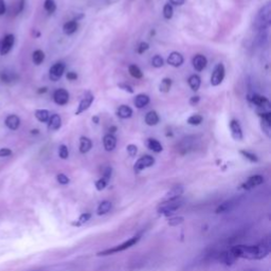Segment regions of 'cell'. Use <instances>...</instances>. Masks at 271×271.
Returning a JSON list of instances; mask_svg holds the SVG:
<instances>
[{
  "label": "cell",
  "mask_w": 271,
  "mask_h": 271,
  "mask_svg": "<svg viewBox=\"0 0 271 271\" xmlns=\"http://www.w3.org/2000/svg\"><path fill=\"white\" fill-rule=\"evenodd\" d=\"M110 176H112V168H106L105 170H104V173H103V178L108 182V180H110Z\"/></svg>",
  "instance_id": "48"
},
{
  "label": "cell",
  "mask_w": 271,
  "mask_h": 271,
  "mask_svg": "<svg viewBox=\"0 0 271 271\" xmlns=\"http://www.w3.org/2000/svg\"><path fill=\"white\" fill-rule=\"evenodd\" d=\"M78 28V24L76 20H71V22H68L64 24V26H62V30H64V33L67 34V35H71L74 34Z\"/></svg>",
  "instance_id": "25"
},
{
  "label": "cell",
  "mask_w": 271,
  "mask_h": 271,
  "mask_svg": "<svg viewBox=\"0 0 271 271\" xmlns=\"http://www.w3.org/2000/svg\"><path fill=\"white\" fill-rule=\"evenodd\" d=\"M182 206V202L180 200H172V202H161L158 206L157 212L159 214H164V215H170V213H174L178 209H180Z\"/></svg>",
  "instance_id": "4"
},
{
  "label": "cell",
  "mask_w": 271,
  "mask_h": 271,
  "mask_svg": "<svg viewBox=\"0 0 271 271\" xmlns=\"http://www.w3.org/2000/svg\"><path fill=\"white\" fill-rule=\"evenodd\" d=\"M146 123L148 126H155L159 123V116L156 112H150L146 116Z\"/></svg>",
  "instance_id": "26"
},
{
  "label": "cell",
  "mask_w": 271,
  "mask_h": 271,
  "mask_svg": "<svg viewBox=\"0 0 271 271\" xmlns=\"http://www.w3.org/2000/svg\"><path fill=\"white\" fill-rule=\"evenodd\" d=\"M90 218H92V214H89V213H85V214H82V215H80V218L78 220V222H76V224H76V226H80V224H85V222H87L89 220H90Z\"/></svg>",
  "instance_id": "41"
},
{
  "label": "cell",
  "mask_w": 271,
  "mask_h": 271,
  "mask_svg": "<svg viewBox=\"0 0 271 271\" xmlns=\"http://www.w3.org/2000/svg\"><path fill=\"white\" fill-rule=\"evenodd\" d=\"M134 106L137 108L146 107L150 103V96L148 94H138L137 96L134 98Z\"/></svg>",
  "instance_id": "21"
},
{
  "label": "cell",
  "mask_w": 271,
  "mask_h": 271,
  "mask_svg": "<svg viewBox=\"0 0 271 271\" xmlns=\"http://www.w3.org/2000/svg\"><path fill=\"white\" fill-rule=\"evenodd\" d=\"M31 271H42V270H31Z\"/></svg>",
  "instance_id": "58"
},
{
  "label": "cell",
  "mask_w": 271,
  "mask_h": 271,
  "mask_svg": "<svg viewBox=\"0 0 271 271\" xmlns=\"http://www.w3.org/2000/svg\"><path fill=\"white\" fill-rule=\"evenodd\" d=\"M204 118L200 116V114H193L190 116V118L188 119V123L190 125H200L202 122Z\"/></svg>",
  "instance_id": "36"
},
{
  "label": "cell",
  "mask_w": 271,
  "mask_h": 271,
  "mask_svg": "<svg viewBox=\"0 0 271 271\" xmlns=\"http://www.w3.org/2000/svg\"><path fill=\"white\" fill-rule=\"evenodd\" d=\"M44 8L49 14H52L56 10V2H54V0H44Z\"/></svg>",
  "instance_id": "34"
},
{
  "label": "cell",
  "mask_w": 271,
  "mask_h": 271,
  "mask_svg": "<svg viewBox=\"0 0 271 271\" xmlns=\"http://www.w3.org/2000/svg\"><path fill=\"white\" fill-rule=\"evenodd\" d=\"M116 130V128H114H114H110V132L112 134V132H114Z\"/></svg>",
  "instance_id": "56"
},
{
  "label": "cell",
  "mask_w": 271,
  "mask_h": 271,
  "mask_svg": "<svg viewBox=\"0 0 271 271\" xmlns=\"http://www.w3.org/2000/svg\"><path fill=\"white\" fill-rule=\"evenodd\" d=\"M103 143H104V148L107 152H112L116 148V138L112 134H106L104 139H103Z\"/></svg>",
  "instance_id": "18"
},
{
  "label": "cell",
  "mask_w": 271,
  "mask_h": 271,
  "mask_svg": "<svg viewBox=\"0 0 271 271\" xmlns=\"http://www.w3.org/2000/svg\"><path fill=\"white\" fill-rule=\"evenodd\" d=\"M119 87H120V88H122L123 90H125V92H130V94H134V89H132L130 86H128V85L120 84V85H119Z\"/></svg>",
  "instance_id": "50"
},
{
  "label": "cell",
  "mask_w": 271,
  "mask_h": 271,
  "mask_svg": "<svg viewBox=\"0 0 271 271\" xmlns=\"http://www.w3.org/2000/svg\"><path fill=\"white\" fill-rule=\"evenodd\" d=\"M173 13H174L173 6H172L170 4L164 6V18H166V20H170V18L173 17Z\"/></svg>",
  "instance_id": "37"
},
{
  "label": "cell",
  "mask_w": 271,
  "mask_h": 271,
  "mask_svg": "<svg viewBox=\"0 0 271 271\" xmlns=\"http://www.w3.org/2000/svg\"><path fill=\"white\" fill-rule=\"evenodd\" d=\"M271 22V6L268 4L260 8L256 20V26L258 30H266Z\"/></svg>",
  "instance_id": "2"
},
{
  "label": "cell",
  "mask_w": 271,
  "mask_h": 271,
  "mask_svg": "<svg viewBox=\"0 0 271 271\" xmlns=\"http://www.w3.org/2000/svg\"><path fill=\"white\" fill-rule=\"evenodd\" d=\"M58 182L60 184H69V178L65 174H58Z\"/></svg>",
  "instance_id": "45"
},
{
  "label": "cell",
  "mask_w": 271,
  "mask_h": 271,
  "mask_svg": "<svg viewBox=\"0 0 271 271\" xmlns=\"http://www.w3.org/2000/svg\"><path fill=\"white\" fill-rule=\"evenodd\" d=\"M126 150H128V152L130 157H134L138 152V148L134 146V144H130V146H128V148H126Z\"/></svg>",
  "instance_id": "44"
},
{
  "label": "cell",
  "mask_w": 271,
  "mask_h": 271,
  "mask_svg": "<svg viewBox=\"0 0 271 271\" xmlns=\"http://www.w3.org/2000/svg\"><path fill=\"white\" fill-rule=\"evenodd\" d=\"M67 78L69 80H76V78H78V74H76V72H68V74H67Z\"/></svg>",
  "instance_id": "51"
},
{
  "label": "cell",
  "mask_w": 271,
  "mask_h": 271,
  "mask_svg": "<svg viewBox=\"0 0 271 271\" xmlns=\"http://www.w3.org/2000/svg\"><path fill=\"white\" fill-rule=\"evenodd\" d=\"M15 44V36L13 34H6L2 44H0V54L2 56H6L8 53H10V51L13 49Z\"/></svg>",
  "instance_id": "5"
},
{
  "label": "cell",
  "mask_w": 271,
  "mask_h": 271,
  "mask_svg": "<svg viewBox=\"0 0 271 271\" xmlns=\"http://www.w3.org/2000/svg\"><path fill=\"white\" fill-rule=\"evenodd\" d=\"M200 84H202V80L197 74H193V76H190L188 85H190V87H191L192 90H194V92H197V90L200 89Z\"/></svg>",
  "instance_id": "27"
},
{
  "label": "cell",
  "mask_w": 271,
  "mask_h": 271,
  "mask_svg": "<svg viewBox=\"0 0 271 271\" xmlns=\"http://www.w3.org/2000/svg\"><path fill=\"white\" fill-rule=\"evenodd\" d=\"M182 193H184V188L182 186H174L173 188H170V191L166 194V196L164 197V200H162V202L177 200L178 198L182 195Z\"/></svg>",
  "instance_id": "12"
},
{
  "label": "cell",
  "mask_w": 271,
  "mask_h": 271,
  "mask_svg": "<svg viewBox=\"0 0 271 271\" xmlns=\"http://www.w3.org/2000/svg\"><path fill=\"white\" fill-rule=\"evenodd\" d=\"M92 148V142L87 137H80V152L82 154L88 152Z\"/></svg>",
  "instance_id": "22"
},
{
  "label": "cell",
  "mask_w": 271,
  "mask_h": 271,
  "mask_svg": "<svg viewBox=\"0 0 271 271\" xmlns=\"http://www.w3.org/2000/svg\"><path fill=\"white\" fill-rule=\"evenodd\" d=\"M200 96H192L191 100H190V104L191 105H196L198 102H200Z\"/></svg>",
  "instance_id": "53"
},
{
  "label": "cell",
  "mask_w": 271,
  "mask_h": 271,
  "mask_svg": "<svg viewBox=\"0 0 271 271\" xmlns=\"http://www.w3.org/2000/svg\"><path fill=\"white\" fill-rule=\"evenodd\" d=\"M139 240H140V236H134V238H130L128 240H126L123 244H121V245H118V246H116L114 248L106 249V250H103L101 252H98V256H110V254H118V252L124 251L126 249H128V248L134 246L136 244H137Z\"/></svg>",
  "instance_id": "3"
},
{
  "label": "cell",
  "mask_w": 271,
  "mask_h": 271,
  "mask_svg": "<svg viewBox=\"0 0 271 271\" xmlns=\"http://www.w3.org/2000/svg\"><path fill=\"white\" fill-rule=\"evenodd\" d=\"M182 222H184V218H182V216H179V218H173L168 220V224L172 226V227H176V226Z\"/></svg>",
  "instance_id": "43"
},
{
  "label": "cell",
  "mask_w": 271,
  "mask_h": 271,
  "mask_svg": "<svg viewBox=\"0 0 271 271\" xmlns=\"http://www.w3.org/2000/svg\"><path fill=\"white\" fill-rule=\"evenodd\" d=\"M20 78V76H18L16 72L4 69L2 71H0V82L4 84H10L15 82Z\"/></svg>",
  "instance_id": "10"
},
{
  "label": "cell",
  "mask_w": 271,
  "mask_h": 271,
  "mask_svg": "<svg viewBox=\"0 0 271 271\" xmlns=\"http://www.w3.org/2000/svg\"><path fill=\"white\" fill-rule=\"evenodd\" d=\"M186 0H170V2L172 4H175V6H182L184 4Z\"/></svg>",
  "instance_id": "52"
},
{
  "label": "cell",
  "mask_w": 271,
  "mask_h": 271,
  "mask_svg": "<svg viewBox=\"0 0 271 271\" xmlns=\"http://www.w3.org/2000/svg\"><path fill=\"white\" fill-rule=\"evenodd\" d=\"M11 155H12V150L10 148H0V157H8Z\"/></svg>",
  "instance_id": "46"
},
{
  "label": "cell",
  "mask_w": 271,
  "mask_h": 271,
  "mask_svg": "<svg viewBox=\"0 0 271 271\" xmlns=\"http://www.w3.org/2000/svg\"><path fill=\"white\" fill-rule=\"evenodd\" d=\"M92 121H94L96 124H98V116H94V118H92Z\"/></svg>",
  "instance_id": "55"
},
{
  "label": "cell",
  "mask_w": 271,
  "mask_h": 271,
  "mask_svg": "<svg viewBox=\"0 0 271 271\" xmlns=\"http://www.w3.org/2000/svg\"><path fill=\"white\" fill-rule=\"evenodd\" d=\"M53 100L58 105H66L69 101V94L67 90L60 88L54 92Z\"/></svg>",
  "instance_id": "11"
},
{
  "label": "cell",
  "mask_w": 271,
  "mask_h": 271,
  "mask_svg": "<svg viewBox=\"0 0 271 271\" xmlns=\"http://www.w3.org/2000/svg\"><path fill=\"white\" fill-rule=\"evenodd\" d=\"M148 148L150 150L155 152H160L164 150V148H162L161 143L158 140L152 139V138H150V139L148 140Z\"/></svg>",
  "instance_id": "29"
},
{
  "label": "cell",
  "mask_w": 271,
  "mask_h": 271,
  "mask_svg": "<svg viewBox=\"0 0 271 271\" xmlns=\"http://www.w3.org/2000/svg\"><path fill=\"white\" fill-rule=\"evenodd\" d=\"M38 130H32V134H38Z\"/></svg>",
  "instance_id": "57"
},
{
  "label": "cell",
  "mask_w": 271,
  "mask_h": 271,
  "mask_svg": "<svg viewBox=\"0 0 271 271\" xmlns=\"http://www.w3.org/2000/svg\"><path fill=\"white\" fill-rule=\"evenodd\" d=\"M230 130H231V136L234 140H236V141L242 140V130L238 121L232 120L230 122Z\"/></svg>",
  "instance_id": "14"
},
{
  "label": "cell",
  "mask_w": 271,
  "mask_h": 271,
  "mask_svg": "<svg viewBox=\"0 0 271 271\" xmlns=\"http://www.w3.org/2000/svg\"><path fill=\"white\" fill-rule=\"evenodd\" d=\"M94 94H92L90 92H87L85 94V96L82 98V100H80V102L78 104V110L76 112V114L78 116V114H80L82 112H86L88 110V108L90 106H92V104L94 102Z\"/></svg>",
  "instance_id": "9"
},
{
  "label": "cell",
  "mask_w": 271,
  "mask_h": 271,
  "mask_svg": "<svg viewBox=\"0 0 271 271\" xmlns=\"http://www.w3.org/2000/svg\"><path fill=\"white\" fill-rule=\"evenodd\" d=\"M252 102H254V105H256L258 108H262L263 110V112H265V108H269L270 106V102L268 101V98L263 96H258V94H254V96L251 98Z\"/></svg>",
  "instance_id": "17"
},
{
  "label": "cell",
  "mask_w": 271,
  "mask_h": 271,
  "mask_svg": "<svg viewBox=\"0 0 271 271\" xmlns=\"http://www.w3.org/2000/svg\"><path fill=\"white\" fill-rule=\"evenodd\" d=\"M206 65H208L206 58L200 56V54H198V56H196L193 58V66L197 71H202L204 69H206Z\"/></svg>",
  "instance_id": "20"
},
{
  "label": "cell",
  "mask_w": 271,
  "mask_h": 271,
  "mask_svg": "<svg viewBox=\"0 0 271 271\" xmlns=\"http://www.w3.org/2000/svg\"><path fill=\"white\" fill-rule=\"evenodd\" d=\"M32 60L35 65H40L44 60V53L42 50H35L32 54Z\"/></svg>",
  "instance_id": "31"
},
{
  "label": "cell",
  "mask_w": 271,
  "mask_h": 271,
  "mask_svg": "<svg viewBox=\"0 0 271 271\" xmlns=\"http://www.w3.org/2000/svg\"><path fill=\"white\" fill-rule=\"evenodd\" d=\"M116 116L121 119H128L132 116V110L128 106L122 105L119 107V110H116Z\"/></svg>",
  "instance_id": "24"
},
{
  "label": "cell",
  "mask_w": 271,
  "mask_h": 271,
  "mask_svg": "<svg viewBox=\"0 0 271 271\" xmlns=\"http://www.w3.org/2000/svg\"><path fill=\"white\" fill-rule=\"evenodd\" d=\"M263 182H264L263 176L254 175V176H251L242 186V188H245V190H251V188H254L262 184Z\"/></svg>",
  "instance_id": "13"
},
{
  "label": "cell",
  "mask_w": 271,
  "mask_h": 271,
  "mask_svg": "<svg viewBox=\"0 0 271 271\" xmlns=\"http://www.w3.org/2000/svg\"><path fill=\"white\" fill-rule=\"evenodd\" d=\"M172 87V80L168 78H166L162 80V82L159 86V89H160V92H170V89Z\"/></svg>",
  "instance_id": "33"
},
{
  "label": "cell",
  "mask_w": 271,
  "mask_h": 271,
  "mask_svg": "<svg viewBox=\"0 0 271 271\" xmlns=\"http://www.w3.org/2000/svg\"><path fill=\"white\" fill-rule=\"evenodd\" d=\"M271 246L269 238L262 242L256 246L238 245L231 248L230 254L236 258H246V260H262L266 258L270 252Z\"/></svg>",
  "instance_id": "1"
},
{
  "label": "cell",
  "mask_w": 271,
  "mask_h": 271,
  "mask_svg": "<svg viewBox=\"0 0 271 271\" xmlns=\"http://www.w3.org/2000/svg\"><path fill=\"white\" fill-rule=\"evenodd\" d=\"M65 64L64 62H56V64H54L50 70H49V78L53 82H58V80L62 76L65 72Z\"/></svg>",
  "instance_id": "6"
},
{
  "label": "cell",
  "mask_w": 271,
  "mask_h": 271,
  "mask_svg": "<svg viewBox=\"0 0 271 271\" xmlns=\"http://www.w3.org/2000/svg\"><path fill=\"white\" fill-rule=\"evenodd\" d=\"M168 64L175 68L180 67L184 64V56L179 52H172L168 58Z\"/></svg>",
  "instance_id": "15"
},
{
  "label": "cell",
  "mask_w": 271,
  "mask_h": 271,
  "mask_svg": "<svg viewBox=\"0 0 271 271\" xmlns=\"http://www.w3.org/2000/svg\"><path fill=\"white\" fill-rule=\"evenodd\" d=\"M128 71H130V74L134 78H141L143 76L141 69L136 65H130L128 68Z\"/></svg>",
  "instance_id": "35"
},
{
  "label": "cell",
  "mask_w": 271,
  "mask_h": 271,
  "mask_svg": "<svg viewBox=\"0 0 271 271\" xmlns=\"http://www.w3.org/2000/svg\"><path fill=\"white\" fill-rule=\"evenodd\" d=\"M224 67L222 64L216 65L213 70V74L211 76V85L212 86H218L224 78Z\"/></svg>",
  "instance_id": "7"
},
{
  "label": "cell",
  "mask_w": 271,
  "mask_h": 271,
  "mask_svg": "<svg viewBox=\"0 0 271 271\" xmlns=\"http://www.w3.org/2000/svg\"><path fill=\"white\" fill-rule=\"evenodd\" d=\"M24 4H26V0H16V2L14 4H12V6L10 8L11 15L15 16V15H18L20 13H22L24 8Z\"/></svg>",
  "instance_id": "23"
},
{
  "label": "cell",
  "mask_w": 271,
  "mask_h": 271,
  "mask_svg": "<svg viewBox=\"0 0 271 271\" xmlns=\"http://www.w3.org/2000/svg\"><path fill=\"white\" fill-rule=\"evenodd\" d=\"M60 126H62L60 116L56 114H52L48 121V130H58L60 128Z\"/></svg>",
  "instance_id": "19"
},
{
  "label": "cell",
  "mask_w": 271,
  "mask_h": 271,
  "mask_svg": "<svg viewBox=\"0 0 271 271\" xmlns=\"http://www.w3.org/2000/svg\"><path fill=\"white\" fill-rule=\"evenodd\" d=\"M112 209V202H103L100 204L98 208V215H104L108 213Z\"/></svg>",
  "instance_id": "32"
},
{
  "label": "cell",
  "mask_w": 271,
  "mask_h": 271,
  "mask_svg": "<svg viewBox=\"0 0 271 271\" xmlns=\"http://www.w3.org/2000/svg\"><path fill=\"white\" fill-rule=\"evenodd\" d=\"M4 123L8 130H16L20 126V116L16 114H10L6 116Z\"/></svg>",
  "instance_id": "16"
},
{
  "label": "cell",
  "mask_w": 271,
  "mask_h": 271,
  "mask_svg": "<svg viewBox=\"0 0 271 271\" xmlns=\"http://www.w3.org/2000/svg\"><path fill=\"white\" fill-rule=\"evenodd\" d=\"M240 154L244 157H245L246 159H248L251 162H258V160L254 154H252V152H246V150H240Z\"/></svg>",
  "instance_id": "40"
},
{
  "label": "cell",
  "mask_w": 271,
  "mask_h": 271,
  "mask_svg": "<svg viewBox=\"0 0 271 271\" xmlns=\"http://www.w3.org/2000/svg\"><path fill=\"white\" fill-rule=\"evenodd\" d=\"M154 164H155V159H154L150 155H146V156L141 157L137 162H136L134 168L136 172H140L144 168H150L152 166H154Z\"/></svg>",
  "instance_id": "8"
},
{
  "label": "cell",
  "mask_w": 271,
  "mask_h": 271,
  "mask_svg": "<svg viewBox=\"0 0 271 271\" xmlns=\"http://www.w3.org/2000/svg\"><path fill=\"white\" fill-rule=\"evenodd\" d=\"M148 42H141L140 44V46H139V48H138V53H140V54H142V53H144V52H146V50H148Z\"/></svg>",
  "instance_id": "47"
},
{
  "label": "cell",
  "mask_w": 271,
  "mask_h": 271,
  "mask_svg": "<svg viewBox=\"0 0 271 271\" xmlns=\"http://www.w3.org/2000/svg\"><path fill=\"white\" fill-rule=\"evenodd\" d=\"M58 155L62 159H67L69 156V152H68V148L64 144H62L58 150Z\"/></svg>",
  "instance_id": "39"
},
{
  "label": "cell",
  "mask_w": 271,
  "mask_h": 271,
  "mask_svg": "<svg viewBox=\"0 0 271 271\" xmlns=\"http://www.w3.org/2000/svg\"><path fill=\"white\" fill-rule=\"evenodd\" d=\"M47 92V88H40V90H38V94H44Z\"/></svg>",
  "instance_id": "54"
},
{
  "label": "cell",
  "mask_w": 271,
  "mask_h": 271,
  "mask_svg": "<svg viewBox=\"0 0 271 271\" xmlns=\"http://www.w3.org/2000/svg\"><path fill=\"white\" fill-rule=\"evenodd\" d=\"M35 118L38 119L40 122L46 123L49 121L50 114L47 110H38L35 112Z\"/></svg>",
  "instance_id": "28"
},
{
  "label": "cell",
  "mask_w": 271,
  "mask_h": 271,
  "mask_svg": "<svg viewBox=\"0 0 271 271\" xmlns=\"http://www.w3.org/2000/svg\"><path fill=\"white\" fill-rule=\"evenodd\" d=\"M107 180H105L104 178H101V179H98V182H96V190H98V191H102V190H104L107 186Z\"/></svg>",
  "instance_id": "42"
},
{
  "label": "cell",
  "mask_w": 271,
  "mask_h": 271,
  "mask_svg": "<svg viewBox=\"0 0 271 271\" xmlns=\"http://www.w3.org/2000/svg\"><path fill=\"white\" fill-rule=\"evenodd\" d=\"M6 12V6L4 0H0V16H2Z\"/></svg>",
  "instance_id": "49"
},
{
  "label": "cell",
  "mask_w": 271,
  "mask_h": 271,
  "mask_svg": "<svg viewBox=\"0 0 271 271\" xmlns=\"http://www.w3.org/2000/svg\"><path fill=\"white\" fill-rule=\"evenodd\" d=\"M236 206V202L234 200H228V202H224V204H222L218 208V210H216V213L220 214V213H224V212H228L230 210H232V208Z\"/></svg>",
  "instance_id": "30"
},
{
  "label": "cell",
  "mask_w": 271,
  "mask_h": 271,
  "mask_svg": "<svg viewBox=\"0 0 271 271\" xmlns=\"http://www.w3.org/2000/svg\"><path fill=\"white\" fill-rule=\"evenodd\" d=\"M164 58H162L160 56H155L152 60V65L155 68H160L164 66Z\"/></svg>",
  "instance_id": "38"
}]
</instances>
